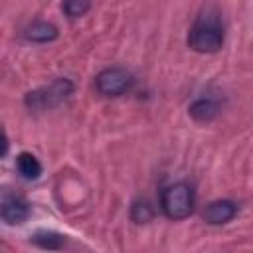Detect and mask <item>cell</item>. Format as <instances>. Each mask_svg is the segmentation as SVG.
<instances>
[{"label": "cell", "instance_id": "8fae6325", "mask_svg": "<svg viewBox=\"0 0 253 253\" xmlns=\"http://www.w3.org/2000/svg\"><path fill=\"white\" fill-rule=\"evenodd\" d=\"M61 8H63V12H65L67 18L75 20V18H81V16H85L89 12L91 0H63Z\"/></svg>", "mask_w": 253, "mask_h": 253}, {"label": "cell", "instance_id": "9c48e42d", "mask_svg": "<svg viewBox=\"0 0 253 253\" xmlns=\"http://www.w3.org/2000/svg\"><path fill=\"white\" fill-rule=\"evenodd\" d=\"M217 111H219V107L213 99H198L190 105V115L198 123H210L211 119H215Z\"/></svg>", "mask_w": 253, "mask_h": 253}, {"label": "cell", "instance_id": "277c9868", "mask_svg": "<svg viewBox=\"0 0 253 253\" xmlns=\"http://www.w3.org/2000/svg\"><path fill=\"white\" fill-rule=\"evenodd\" d=\"M132 85V75L123 67H107L95 77V89L103 97H119Z\"/></svg>", "mask_w": 253, "mask_h": 253}, {"label": "cell", "instance_id": "3957f363", "mask_svg": "<svg viewBox=\"0 0 253 253\" xmlns=\"http://www.w3.org/2000/svg\"><path fill=\"white\" fill-rule=\"evenodd\" d=\"M71 93H73V83L69 79H55L47 87L30 91L26 95L24 103L32 111H45V109H51V107L63 103Z\"/></svg>", "mask_w": 253, "mask_h": 253}, {"label": "cell", "instance_id": "7c38bea8", "mask_svg": "<svg viewBox=\"0 0 253 253\" xmlns=\"http://www.w3.org/2000/svg\"><path fill=\"white\" fill-rule=\"evenodd\" d=\"M152 215H154V211L148 206V202H134L130 208V219L134 223H148L152 219Z\"/></svg>", "mask_w": 253, "mask_h": 253}, {"label": "cell", "instance_id": "6da1fadb", "mask_svg": "<svg viewBox=\"0 0 253 253\" xmlns=\"http://www.w3.org/2000/svg\"><path fill=\"white\" fill-rule=\"evenodd\" d=\"M223 24L215 12L206 10L196 18L188 34V45L198 53H215L223 45Z\"/></svg>", "mask_w": 253, "mask_h": 253}, {"label": "cell", "instance_id": "8992f818", "mask_svg": "<svg viewBox=\"0 0 253 253\" xmlns=\"http://www.w3.org/2000/svg\"><path fill=\"white\" fill-rule=\"evenodd\" d=\"M237 215V204L231 200H215L210 202L204 210V219L211 225H223Z\"/></svg>", "mask_w": 253, "mask_h": 253}, {"label": "cell", "instance_id": "52a82bcc", "mask_svg": "<svg viewBox=\"0 0 253 253\" xmlns=\"http://www.w3.org/2000/svg\"><path fill=\"white\" fill-rule=\"evenodd\" d=\"M24 38L36 43H47L57 38V28L49 22H34L24 30Z\"/></svg>", "mask_w": 253, "mask_h": 253}, {"label": "cell", "instance_id": "7a4b0ae2", "mask_svg": "<svg viewBox=\"0 0 253 253\" xmlns=\"http://www.w3.org/2000/svg\"><path fill=\"white\" fill-rule=\"evenodd\" d=\"M196 206V196L192 186L186 182H176L162 190L160 194V208L166 217L170 219H186Z\"/></svg>", "mask_w": 253, "mask_h": 253}, {"label": "cell", "instance_id": "5b68a950", "mask_svg": "<svg viewBox=\"0 0 253 253\" xmlns=\"http://www.w3.org/2000/svg\"><path fill=\"white\" fill-rule=\"evenodd\" d=\"M0 213H2V219L8 225H20V223H24L28 219L30 208H28V204L22 198H18L14 194H4L2 196Z\"/></svg>", "mask_w": 253, "mask_h": 253}, {"label": "cell", "instance_id": "30bf717a", "mask_svg": "<svg viewBox=\"0 0 253 253\" xmlns=\"http://www.w3.org/2000/svg\"><path fill=\"white\" fill-rule=\"evenodd\" d=\"M32 241L42 249H61L65 245V237L53 231H38L32 237Z\"/></svg>", "mask_w": 253, "mask_h": 253}, {"label": "cell", "instance_id": "ba28073f", "mask_svg": "<svg viewBox=\"0 0 253 253\" xmlns=\"http://www.w3.org/2000/svg\"><path fill=\"white\" fill-rule=\"evenodd\" d=\"M16 168H18L20 176L26 180H36L42 174V164L32 152H20L16 158Z\"/></svg>", "mask_w": 253, "mask_h": 253}]
</instances>
